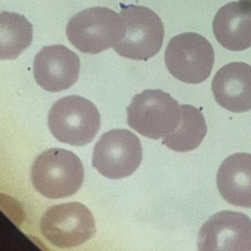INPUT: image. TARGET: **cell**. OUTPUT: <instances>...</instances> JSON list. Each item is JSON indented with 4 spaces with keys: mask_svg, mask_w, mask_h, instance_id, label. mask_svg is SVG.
<instances>
[{
    "mask_svg": "<svg viewBox=\"0 0 251 251\" xmlns=\"http://www.w3.org/2000/svg\"><path fill=\"white\" fill-rule=\"evenodd\" d=\"M215 53L201 34L184 32L172 37L165 51L166 67L171 75L185 83H200L211 75Z\"/></svg>",
    "mask_w": 251,
    "mask_h": 251,
    "instance_id": "obj_5",
    "label": "cell"
},
{
    "mask_svg": "<svg viewBox=\"0 0 251 251\" xmlns=\"http://www.w3.org/2000/svg\"><path fill=\"white\" fill-rule=\"evenodd\" d=\"M213 32L217 41L228 50L251 47V6L234 1L221 7L213 20Z\"/></svg>",
    "mask_w": 251,
    "mask_h": 251,
    "instance_id": "obj_12",
    "label": "cell"
},
{
    "mask_svg": "<svg viewBox=\"0 0 251 251\" xmlns=\"http://www.w3.org/2000/svg\"><path fill=\"white\" fill-rule=\"evenodd\" d=\"M212 91L217 103L230 112L251 110V66L243 62L223 66L213 77Z\"/></svg>",
    "mask_w": 251,
    "mask_h": 251,
    "instance_id": "obj_11",
    "label": "cell"
},
{
    "mask_svg": "<svg viewBox=\"0 0 251 251\" xmlns=\"http://www.w3.org/2000/svg\"><path fill=\"white\" fill-rule=\"evenodd\" d=\"M240 1H242V2H245V3H247V4H249V5L251 6V0H240Z\"/></svg>",
    "mask_w": 251,
    "mask_h": 251,
    "instance_id": "obj_16",
    "label": "cell"
},
{
    "mask_svg": "<svg viewBox=\"0 0 251 251\" xmlns=\"http://www.w3.org/2000/svg\"><path fill=\"white\" fill-rule=\"evenodd\" d=\"M78 56L64 45L43 47L35 56L33 75L44 90L59 92L70 88L78 78Z\"/></svg>",
    "mask_w": 251,
    "mask_h": 251,
    "instance_id": "obj_10",
    "label": "cell"
},
{
    "mask_svg": "<svg viewBox=\"0 0 251 251\" xmlns=\"http://www.w3.org/2000/svg\"><path fill=\"white\" fill-rule=\"evenodd\" d=\"M32 41V25L18 13H0V59H16Z\"/></svg>",
    "mask_w": 251,
    "mask_h": 251,
    "instance_id": "obj_15",
    "label": "cell"
},
{
    "mask_svg": "<svg viewBox=\"0 0 251 251\" xmlns=\"http://www.w3.org/2000/svg\"><path fill=\"white\" fill-rule=\"evenodd\" d=\"M40 231L52 245L69 248L87 241L96 227L93 215L86 206L70 202L47 210L40 220Z\"/></svg>",
    "mask_w": 251,
    "mask_h": 251,
    "instance_id": "obj_7",
    "label": "cell"
},
{
    "mask_svg": "<svg viewBox=\"0 0 251 251\" xmlns=\"http://www.w3.org/2000/svg\"><path fill=\"white\" fill-rule=\"evenodd\" d=\"M126 113L128 126L152 139L173 133L180 121L177 101L161 89H145L134 95Z\"/></svg>",
    "mask_w": 251,
    "mask_h": 251,
    "instance_id": "obj_4",
    "label": "cell"
},
{
    "mask_svg": "<svg viewBox=\"0 0 251 251\" xmlns=\"http://www.w3.org/2000/svg\"><path fill=\"white\" fill-rule=\"evenodd\" d=\"M124 18L105 7L84 9L71 18L66 33L80 52L97 54L116 46L126 34Z\"/></svg>",
    "mask_w": 251,
    "mask_h": 251,
    "instance_id": "obj_1",
    "label": "cell"
},
{
    "mask_svg": "<svg viewBox=\"0 0 251 251\" xmlns=\"http://www.w3.org/2000/svg\"><path fill=\"white\" fill-rule=\"evenodd\" d=\"M142 160L139 138L127 129H111L102 134L92 154V166L104 176L123 178L133 174Z\"/></svg>",
    "mask_w": 251,
    "mask_h": 251,
    "instance_id": "obj_8",
    "label": "cell"
},
{
    "mask_svg": "<svg viewBox=\"0 0 251 251\" xmlns=\"http://www.w3.org/2000/svg\"><path fill=\"white\" fill-rule=\"evenodd\" d=\"M198 251H251V220L241 212L221 211L200 227Z\"/></svg>",
    "mask_w": 251,
    "mask_h": 251,
    "instance_id": "obj_9",
    "label": "cell"
},
{
    "mask_svg": "<svg viewBox=\"0 0 251 251\" xmlns=\"http://www.w3.org/2000/svg\"><path fill=\"white\" fill-rule=\"evenodd\" d=\"M120 15L126 23L124 38L113 47L118 55L131 60H148L161 49L164 25L160 17L144 6H123Z\"/></svg>",
    "mask_w": 251,
    "mask_h": 251,
    "instance_id": "obj_6",
    "label": "cell"
},
{
    "mask_svg": "<svg viewBox=\"0 0 251 251\" xmlns=\"http://www.w3.org/2000/svg\"><path fill=\"white\" fill-rule=\"evenodd\" d=\"M48 126L60 142L83 146L97 134L100 115L96 106L88 99L70 95L53 104L48 114Z\"/></svg>",
    "mask_w": 251,
    "mask_h": 251,
    "instance_id": "obj_3",
    "label": "cell"
},
{
    "mask_svg": "<svg viewBox=\"0 0 251 251\" xmlns=\"http://www.w3.org/2000/svg\"><path fill=\"white\" fill-rule=\"evenodd\" d=\"M84 177L82 164L73 152L62 148H50L34 160L30 178L34 188L51 199L74 195Z\"/></svg>",
    "mask_w": 251,
    "mask_h": 251,
    "instance_id": "obj_2",
    "label": "cell"
},
{
    "mask_svg": "<svg viewBox=\"0 0 251 251\" xmlns=\"http://www.w3.org/2000/svg\"><path fill=\"white\" fill-rule=\"evenodd\" d=\"M217 185L227 203L251 208V154L239 152L226 158L217 173Z\"/></svg>",
    "mask_w": 251,
    "mask_h": 251,
    "instance_id": "obj_13",
    "label": "cell"
},
{
    "mask_svg": "<svg viewBox=\"0 0 251 251\" xmlns=\"http://www.w3.org/2000/svg\"><path fill=\"white\" fill-rule=\"evenodd\" d=\"M180 121L177 128L163 137L165 145L177 152H187L197 148L204 139L207 126L202 113L194 106H179Z\"/></svg>",
    "mask_w": 251,
    "mask_h": 251,
    "instance_id": "obj_14",
    "label": "cell"
}]
</instances>
